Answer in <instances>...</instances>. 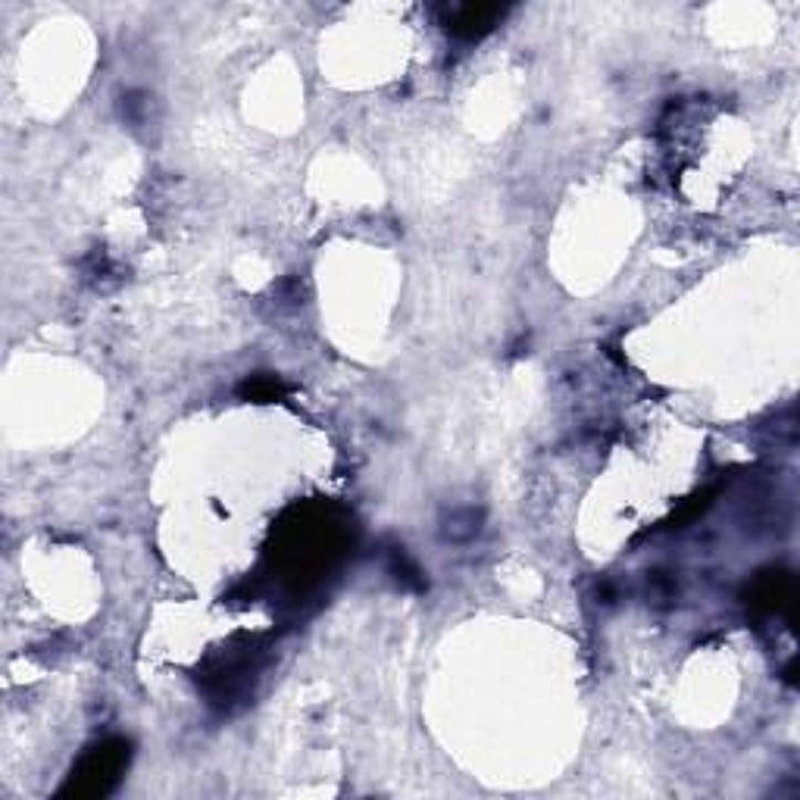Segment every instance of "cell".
<instances>
[{"instance_id": "6da1fadb", "label": "cell", "mask_w": 800, "mask_h": 800, "mask_svg": "<svg viewBox=\"0 0 800 800\" xmlns=\"http://www.w3.org/2000/svg\"><path fill=\"white\" fill-rule=\"evenodd\" d=\"M128 764V741L123 738H109L104 745L92 747L82 764L73 769V779L63 788V794H78V798H97L107 794L116 785L119 772Z\"/></svg>"}, {"instance_id": "7a4b0ae2", "label": "cell", "mask_w": 800, "mask_h": 800, "mask_svg": "<svg viewBox=\"0 0 800 800\" xmlns=\"http://www.w3.org/2000/svg\"><path fill=\"white\" fill-rule=\"evenodd\" d=\"M504 7H497V3H466V7H460L451 13L448 19V29L454 32L456 38H466V41H475V38H482L485 32H492L494 25L504 19Z\"/></svg>"}, {"instance_id": "3957f363", "label": "cell", "mask_w": 800, "mask_h": 800, "mask_svg": "<svg viewBox=\"0 0 800 800\" xmlns=\"http://www.w3.org/2000/svg\"><path fill=\"white\" fill-rule=\"evenodd\" d=\"M282 391H285V388H282V382L273 379V376H254L251 382L241 388V394L248 400H275Z\"/></svg>"}]
</instances>
